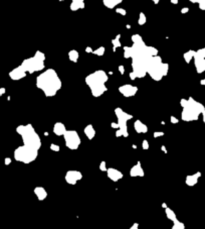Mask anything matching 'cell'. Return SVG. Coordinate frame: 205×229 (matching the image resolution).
I'll use <instances>...</instances> for the list:
<instances>
[{
	"mask_svg": "<svg viewBox=\"0 0 205 229\" xmlns=\"http://www.w3.org/2000/svg\"><path fill=\"white\" fill-rule=\"evenodd\" d=\"M5 91H6V90H5V88H1V89H0V95H3V94L5 93Z\"/></svg>",
	"mask_w": 205,
	"mask_h": 229,
	"instance_id": "cell-46",
	"label": "cell"
},
{
	"mask_svg": "<svg viewBox=\"0 0 205 229\" xmlns=\"http://www.w3.org/2000/svg\"><path fill=\"white\" fill-rule=\"evenodd\" d=\"M129 76H130V79H131L132 81H134L135 79H137L136 75H135L133 72H131V73H130V75H129Z\"/></svg>",
	"mask_w": 205,
	"mask_h": 229,
	"instance_id": "cell-42",
	"label": "cell"
},
{
	"mask_svg": "<svg viewBox=\"0 0 205 229\" xmlns=\"http://www.w3.org/2000/svg\"><path fill=\"white\" fill-rule=\"evenodd\" d=\"M165 214H166V217L168 218L169 220H171V221H176L177 219V215L175 214V212L173 211L172 209H170L169 207H167V208L165 209Z\"/></svg>",
	"mask_w": 205,
	"mask_h": 229,
	"instance_id": "cell-24",
	"label": "cell"
},
{
	"mask_svg": "<svg viewBox=\"0 0 205 229\" xmlns=\"http://www.w3.org/2000/svg\"><path fill=\"white\" fill-rule=\"evenodd\" d=\"M150 1H153V2H154V4H158L159 2L161 1V0H150Z\"/></svg>",
	"mask_w": 205,
	"mask_h": 229,
	"instance_id": "cell-49",
	"label": "cell"
},
{
	"mask_svg": "<svg viewBox=\"0 0 205 229\" xmlns=\"http://www.w3.org/2000/svg\"><path fill=\"white\" fill-rule=\"evenodd\" d=\"M111 127L119 129V124H118V123H116V122H112V123H111Z\"/></svg>",
	"mask_w": 205,
	"mask_h": 229,
	"instance_id": "cell-41",
	"label": "cell"
},
{
	"mask_svg": "<svg viewBox=\"0 0 205 229\" xmlns=\"http://www.w3.org/2000/svg\"><path fill=\"white\" fill-rule=\"evenodd\" d=\"M152 57L143 55L132 58V72L136 75L137 78H144L147 75L148 65Z\"/></svg>",
	"mask_w": 205,
	"mask_h": 229,
	"instance_id": "cell-8",
	"label": "cell"
},
{
	"mask_svg": "<svg viewBox=\"0 0 205 229\" xmlns=\"http://www.w3.org/2000/svg\"><path fill=\"white\" fill-rule=\"evenodd\" d=\"M34 194H35L36 198L38 199L39 201H44L45 199L47 198V192L46 190L44 189V187L41 186H38V187H35L34 188Z\"/></svg>",
	"mask_w": 205,
	"mask_h": 229,
	"instance_id": "cell-19",
	"label": "cell"
},
{
	"mask_svg": "<svg viewBox=\"0 0 205 229\" xmlns=\"http://www.w3.org/2000/svg\"><path fill=\"white\" fill-rule=\"evenodd\" d=\"M171 229H185V225L183 222L176 220V221L173 222V226H172Z\"/></svg>",
	"mask_w": 205,
	"mask_h": 229,
	"instance_id": "cell-28",
	"label": "cell"
},
{
	"mask_svg": "<svg viewBox=\"0 0 205 229\" xmlns=\"http://www.w3.org/2000/svg\"><path fill=\"white\" fill-rule=\"evenodd\" d=\"M169 65L167 63L162 62L161 57L154 56L151 58V60L148 65L147 74L152 78L154 81H161L164 77L168 74Z\"/></svg>",
	"mask_w": 205,
	"mask_h": 229,
	"instance_id": "cell-5",
	"label": "cell"
},
{
	"mask_svg": "<svg viewBox=\"0 0 205 229\" xmlns=\"http://www.w3.org/2000/svg\"><path fill=\"white\" fill-rule=\"evenodd\" d=\"M134 128L136 130V132L138 133H146L148 132V126L143 123L141 120H136L134 122Z\"/></svg>",
	"mask_w": 205,
	"mask_h": 229,
	"instance_id": "cell-20",
	"label": "cell"
},
{
	"mask_svg": "<svg viewBox=\"0 0 205 229\" xmlns=\"http://www.w3.org/2000/svg\"><path fill=\"white\" fill-rule=\"evenodd\" d=\"M80 58V55H79V52L75 50H72L69 52V61L72 62V63H77V60Z\"/></svg>",
	"mask_w": 205,
	"mask_h": 229,
	"instance_id": "cell-25",
	"label": "cell"
},
{
	"mask_svg": "<svg viewBox=\"0 0 205 229\" xmlns=\"http://www.w3.org/2000/svg\"><path fill=\"white\" fill-rule=\"evenodd\" d=\"M44 61H45V55L42 52H40V51H37V52L34 54L33 57L25 59V60L21 63L20 66L25 70L26 73L33 74V73L40 72L44 69L45 67Z\"/></svg>",
	"mask_w": 205,
	"mask_h": 229,
	"instance_id": "cell-6",
	"label": "cell"
},
{
	"mask_svg": "<svg viewBox=\"0 0 205 229\" xmlns=\"http://www.w3.org/2000/svg\"><path fill=\"white\" fill-rule=\"evenodd\" d=\"M193 60H194V66H195L196 72H197L198 74L204 73L205 72V59L201 55H199V54L196 52Z\"/></svg>",
	"mask_w": 205,
	"mask_h": 229,
	"instance_id": "cell-13",
	"label": "cell"
},
{
	"mask_svg": "<svg viewBox=\"0 0 205 229\" xmlns=\"http://www.w3.org/2000/svg\"><path fill=\"white\" fill-rule=\"evenodd\" d=\"M63 83L53 69H46L36 78V87L46 97H53L60 90Z\"/></svg>",
	"mask_w": 205,
	"mask_h": 229,
	"instance_id": "cell-1",
	"label": "cell"
},
{
	"mask_svg": "<svg viewBox=\"0 0 205 229\" xmlns=\"http://www.w3.org/2000/svg\"><path fill=\"white\" fill-rule=\"evenodd\" d=\"M119 92L122 94L124 97L130 98V97H133L137 94V92H138V87L131 84H125L119 87Z\"/></svg>",
	"mask_w": 205,
	"mask_h": 229,
	"instance_id": "cell-12",
	"label": "cell"
},
{
	"mask_svg": "<svg viewBox=\"0 0 205 229\" xmlns=\"http://www.w3.org/2000/svg\"><path fill=\"white\" fill-rule=\"evenodd\" d=\"M120 37H121V34H118L117 36L115 37L114 39H112V44H113V51L114 52H116V50H117L118 48H120L121 45V42H120Z\"/></svg>",
	"mask_w": 205,
	"mask_h": 229,
	"instance_id": "cell-27",
	"label": "cell"
},
{
	"mask_svg": "<svg viewBox=\"0 0 205 229\" xmlns=\"http://www.w3.org/2000/svg\"><path fill=\"white\" fill-rule=\"evenodd\" d=\"M170 121H171V123H173V124H176V123L179 122V120H178L175 116H171V117H170Z\"/></svg>",
	"mask_w": 205,
	"mask_h": 229,
	"instance_id": "cell-37",
	"label": "cell"
},
{
	"mask_svg": "<svg viewBox=\"0 0 205 229\" xmlns=\"http://www.w3.org/2000/svg\"><path fill=\"white\" fill-rule=\"evenodd\" d=\"M161 149H162V150H163V152H165V153H167V149H166L165 145H162V146H161Z\"/></svg>",
	"mask_w": 205,
	"mask_h": 229,
	"instance_id": "cell-47",
	"label": "cell"
},
{
	"mask_svg": "<svg viewBox=\"0 0 205 229\" xmlns=\"http://www.w3.org/2000/svg\"><path fill=\"white\" fill-rule=\"evenodd\" d=\"M107 170H108L107 163L105 161H101V164H100V171H101V172H106V173H107Z\"/></svg>",
	"mask_w": 205,
	"mask_h": 229,
	"instance_id": "cell-32",
	"label": "cell"
},
{
	"mask_svg": "<svg viewBox=\"0 0 205 229\" xmlns=\"http://www.w3.org/2000/svg\"><path fill=\"white\" fill-rule=\"evenodd\" d=\"M11 164V158H5V165H10Z\"/></svg>",
	"mask_w": 205,
	"mask_h": 229,
	"instance_id": "cell-44",
	"label": "cell"
},
{
	"mask_svg": "<svg viewBox=\"0 0 205 229\" xmlns=\"http://www.w3.org/2000/svg\"><path fill=\"white\" fill-rule=\"evenodd\" d=\"M188 11H189V8H188V7H183L182 9H181V13H183V14L187 13Z\"/></svg>",
	"mask_w": 205,
	"mask_h": 229,
	"instance_id": "cell-43",
	"label": "cell"
},
{
	"mask_svg": "<svg viewBox=\"0 0 205 229\" xmlns=\"http://www.w3.org/2000/svg\"><path fill=\"white\" fill-rule=\"evenodd\" d=\"M170 1H171L172 4H178V2H179L178 0H170Z\"/></svg>",
	"mask_w": 205,
	"mask_h": 229,
	"instance_id": "cell-48",
	"label": "cell"
},
{
	"mask_svg": "<svg viewBox=\"0 0 205 229\" xmlns=\"http://www.w3.org/2000/svg\"><path fill=\"white\" fill-rule=\"evenodd\" d=\"M93 48H90V47H88L87 48H86V52H87V53H91V54H93Z\"/></svg>",
	"mask_w": 205,
	"mask_h": 229,
	"instance_id": "cell-45",
	"label": "cell"
},
{
	"mask_svg": "<svg viewBox=\"0 0 205 229\" xmlns=\"http://www.w3.org/2000/svg\"><path fill=\"white\" fill-rule=\"evenodd\" d=\"M107 176L113 182H118L124 178V174L115 168H109L107 170Z\"/></svg>",
	"mask_w": 205,
	"mask_h": 229,
	"instance_id": "cell-14",
	"label": "cell"
},
{
	"mask_svg": "<svg viewBox=\"0 0 205 229\" xmlns=\"http://www.w3.org/2000/svg\"><path fill=\"white\" fill-rule=\"evenodd\" d=\"M146 22H147V18H146V15H145V13L140 12V14H139V19H138L139 25H144V24L146 23Z\"/></svg>",
	"mask_w": 205,
	"mask_h": 229,
	"instance_id": "cell-29",
	"label": "cell"
},
{
	"mask_svg": "<svg viewBox=\"0 0 205 229\" xmlns=\"http://www.w3.org/2000/svg\"><path fill=\"white\" fill-rule=\"evenodd\" d=\"M116 12H117V13H119V14H120V15H122V16H125V15L127 14V11H126V9H124V8H121V7L117 8V9H116Z\"/></svg>",
	"mask_w": 205,
	"mask_h": 229,
	"instance_id": "cell-34",
	"label": "cell"
},
{
	"mask_svg": "<svg viewBox=\"0 0 205 229\" xmlns=\"http://www.w3.org/2000/svg\"><path fill=\"white\" fill-rule=\"evenodd\" d=\"M50 149L52 150V152H59V150H60V146H59V145H58V144L51 143V144H50Z\"/></svg>",
	"mask_w": 205,
	"mask_h": 229,
	"instance_id": "cell-33",
	"label": "cell"
},
{
	"mask_svg": "<svg viewBox=\"0 0 205 229\" xmlns=\"http://www.w3.org/2000/svg\"><path fill=\"white\" fill-rule=\"evenodd\" d=\"M115 114L118 120V124H119V129L116 131V136L117 137H128L129 132H128V126H127V122L129 120H131L133 118V115L130 113L125 112L122 108L118 107L115 109Z\"/></svg>",
	"mask_w": 205,
	"mask_h": 229,
	"instance_id": "cell-9",
	"label": "cell"
},
{
	"mask_svg": "<svg viewBox=\"0 0 205 229\" xmlns=\"http://www.w3.org/2000/svg\"><path fill=\"white\" fill-rule=\"evenodd\" d=\"M83 133L86 134V136H87L90 141H91V139L96 136V130H95V128H94V126L91 124H88V125L86 126L85 129H83Z\"/></svg>",
	"mask_w": 205,
	"mask_h": 229,
	"instance_id": "cell-22",
	"label": "cell"
},
{
	"mask_svg": "<svg viewBox=\"0 0 205 229\" xmlns=\"http://www.w3.org/2000/svg\"><path fill=\"white\" fill-rule=\"evenodd\" d=\"M197 53L199 54V55H201L203 58L205 59V48H200V50H198L197 51Z\"/></svg>",
	"mask_w": 205,
	"mask_h": 229,
	"instance_id": "cell-38",
	"label": "cell"
},
{
	"mask_svg": "<svg viewBox=\"0 0 205 229\" xmlns=\"http://www.w3.org/2000/svg\"><path fill=\"white\" fill-rule=\"evenodd\" d=\"M38 150L29 147L27 145H21L14 150V158L23 164H30L36 160Z\"/></svg>",
	"mask_w": 205,
	"mask_h": 229,
	"instance_id": "cell-7",
	"label": "cell"
},
{
	"mask_svg": "<svg viewBox=\"0 0 205 229\" xmlns=\"http://www.w3.org/2000/svg\"><path fill=\"white\" fill-rule=\"evenodd\" d=\"M162 207H163L164 209H166L168 206H167V204H166V203H162Z\"/></svg>",
	"mask_w": 205,
	"mask_h": 229,
	"instance_id": "cell-51",
	"label": "cell"
},
{
	"mask_svg": "<svg viewBox=\"0 0 205 229\" xmlns=\"http://www.w3.org/2000/svg\"><path fill=\"white\" fill-rule=\"evenodd\" d=\"M60 1H63V0H60ZM69 8H71L72 11L83 9V8H85V0H72Z\"/></svg>",
	"mask_w": 205,
	"mask_h": 229,
	"instance_id": "cell-21",
	"label": "cell"
},
{
	"mask_svg": "<svg viewBox=\"0 0 205 229\" xmlns=\"http://www.w3.org/2000/svg\"><path fill=\"white\" fill-rule=\"evenodd\" d=\"M16 132H17L22 138L23 144L27 145L29 147L39 150L41 147V139L38 133H36L35 129L31 124L26 125H19L16 128Z\"/></svg>",
	"mask_w": 205,
	"mask_h": 229,
	"instance_id": "cell-4",
	"label": "cell"
},
{
	"mask_svg": "<svg viewBox=\"0 0 205 229\" xmlns=\"http://www.w3.org/2000/svg\"><path fill=\"white\" fill-rule=\"evenodd\" d=\"M202 115H203V122L205 123V112L202 113Z\"/></svg>",
	"mask_w": 205,
	"mask_h": 229,
	"instance_id": "cell-52",
	"label": "cell"
},
{
	"mask_svg": "<svg viewBox=\"0 0 205 229\" xmlns=\"http://www.w3.org/2000/svg\"><path fill=\"white\" fill-rule=\"evenodd\" d=\"M192 3H197L201 10H205V0H188Z\"/></svg>",
	"mask_w": 205,
	"mask_h": 229,
	"instance_id": "cell-30",
	"label": "cell"
},
{
	"mask_svg": "<svg viewBox=\"0 0 205 229\" xmlns=\"http://www.w3.org/2000/svg\"><path fill=\"white\" fill-rule=\"evenodd\" d=\"M122 2H123V0H102V4H104L107 8H110V9L115 8L117 5L121 4Z\"/></svg>",
	"mask_w": 205,
	"mask_h": 229,
	"instance_id": "cell-23",
	"label": "cell"
},
{
	"mask_svg": "<svg viewBox=\"0 0 205 229\" xmlns=\"http://www.w3.org/2000/svg\"><path fill=\"white\" fill-rule=\"evenodd\" d=\"M25 76H26V71L21 66H18L17 68L13 69L12 71L9 73V77L11 78L13 81L21 80Z\"/></svg>",
	"mask_w": 205,
	"mask_h": 229,
	"instance_id": "cell-15",
	"label": "cell"
},
{
	"mask_svg": "<svg viewBox=\"0 0 205 229\" xmlns=\"http://www.w3.org/2000/svg\"><path fill=\"white\" fill-rule=\"evenodd\" d=\"M119 72H120L122 75L125 74V67H124L123 65H120V66H119Z\"/></svg>",
	"mask_w": 205,
	"mask_h": 229,
	"instance_id": "cell-39",
	"label": "cell"
},
{
	"mask_svg": "<svg viewBox=\"0 0 205 229\" xmlns=\"http://www.w3.org/2000/svg\"><path fill=\"white\" fill-rule=\"evenodd\" d=\"M180 105L183 108L181 118L183 121H186V122L197 120L199 115L205 112V107L203 106V104L196 101L192 97H189L188 99H181Z\"/></svg>",
	"mask_w": 205,
	"mask_h": 229,
	"instance_id": "cell-3",
	"label": "cell"
},
{
	"mask_svg": "<svg viewBox=\"0 0 205 229\" xmlns=\"http://www.w3.org/2000/svg\"><path fill=\"white\" fill-rule=\"evenodd\" d=\"M201 177V173L200 172H197L196 174H193V175H188L185 179V184L189 187H193L197 184L198 182V179Z\"/></svg>",
	"mask_w": 205,
	"mask_h": 229,
	"instance_id": "cell-17",
	"label": "cell"
},
{
	"mask_svg": "<svg viewBox=\"0 0 205 229\" xmlns=\"http://www.w3.org/2000/svg\"><path fill=\"white\" fill-rule=\"evenodd\" d=\"M195 54H196V52H195V51H193V50H190V51H188V52L184 53V55H183V58H184V60H185L186 63L189 64L190 62H191V60H193Z\"/></svg>",
	"mask_w": 205,
	"mask_h": 229,
	"instance_id": "cell-26",
	"label": "cell"
},
{
	"mask_svg": "<svg viewBox=\"0 0 205 229\" xmlns=\"http://www.w3.org/2000/svg\"><path fill=\"white\" fill-rule=\"evenodd\" d=\"M149 142H148V141L147 139H144L143 141V142H142V149H149Z\"/></svg>",
	"mask_w": 205,
	"mask_h": 229,
	"instance_id": "cell-35",
	"label": "cell"
},
{
	"mask_svg": "<svg viewBox=\"0 0 205 229\" xmlns=\"http://www.w3.org/2000/svg\"><path fill=\"white\" fill-rule=\"evenodd\" d=\"M53 133L55 134V135H58V136H61L63 135V134L66 132V125L63 124V122H56L55 124V126H53Z\"/></svg>",
	"mask_w": 205,
	"mask_h": 229,
	"instance_id": "cell-18",
	"label": "cell"
},
{
	"mask_svg": "<svg viewBox=\"0 0 205 229\" xmlns=\"http://www.w3.org/2000/svg\"><path fill=\"white\" fill-rule=\"evenodd\" d=\"M63 138L66 146L71 150L77 149L82 143V139L75 130H66V132L63 134Z\"/></svg>",
	"mask_w": 205,
	"mask_h": 229,
	"instance_id": "cell-10",
	"label": "cell"
},
{
	"mask_svg": "<svg viewBox=\"0 0 205 229\" xmlns=\"http://www.w3.org/2000/svg\"><path fill=\"white\" fill-rule=\"evenodd\" d=\"M105 51H106V48H105L104 47H100V48H97V50L93 51V54L94 55H96V56H98V57H102L105 54Z\"/></svg>",
	"mask_w": 205,
	"mask_h": 229,
	"instance_id": "cell-31",
	"label": "cell"
},
{
	"mask_svg": "<svg viewBox=\"0 0 205 229\" xmlns=\"http://www.w3.org/2000/svg\"><path fill=\"white\" fill-rule=\"evenodd\" d=\"M129 229H139V223H137V222H135L133 225L131 226L130 228Z\"/></svg>",
	"mask_w": 205,
	"mask_h": 229,
	"instance_id": "cell-40",
	"label": "cell"
},
{
	"mask_svg": "<svg viewBox=\"0 0 205 229\" xmlns=\"http://www.w3.org/2000/svg\"><path fill=\"white\" fill-rule=\"evenodd\" d=\"M164 135V132L163 131H156V132H154L153 136L155 137V138H157V137H160V136H163Z\"/></svg>",
	"mask_w": 205,
	"mask_h": 229,
	"instance_id": "cell-36",
	"label": "cell"
},
{
	"mask_svg": "<svg viewBox=\"0 0 205 229\" xmlns=\"http://www.w3.org/2000/svg\"><path fill=\"white\" fill-rule=\"evenodd\" d=\"M109 80L107 73L102 70H98L86 77V84L88 86L91 95L96 98L101 97L102 94L107 92L108 88L106 83Z\"/></svg>",
	"mask_w": 205,
	"mask_h": 229,
	"instance_id": "cell-2",
	"label": "cell"
},
{
	"mask_svg": "<svg viewBox=\"0 0 205 229\" xmlns=\"http://www.w3.org/2000/svg\"><path fill=\"white\" fill-rule=\"evenodd\" d=\"M83 179V174L80 171L77 170H71V171H67L66 176H64V180L69 185H75L77 182L80 181Z\"/></svg>",
	"mask_w": 205,
	"mask_h": 229,
	"instance_id": "cell-11",
	"label": "cell"
},
{
	"mask_svg": "<svg viewBox=\"0 0 205 229\" xmlns=\"http://www.w3.org/2000/svg\"><path fill=\"white\" fill-rule=\"evenodd\" d=\"M130 176L131 177H144L145 176V172L142 168V165L140 161L136 164L135 166H133L130 170Z\"/></svg>",
	"mask_w": 205,
	"mask_h": 229,
	"instance_id": "cell-16",
	"label": "cell"
},
{
	"mask_svg": "<svg viewBox=\"0 0 205 229\" xmlns=\"http://www.w3.org/2000/svg\"><path fill=\"white\" fill-rule=\"evenodd\" d=\"M200 84H201V85H203L204 87H205V79H203V80H201V81H200Z\"/></svg>",
	"mask_w": 205,
	"mask_h": 229,
	"instance_id": "cell-50",
	"label": "cell"
}]
</instances>
